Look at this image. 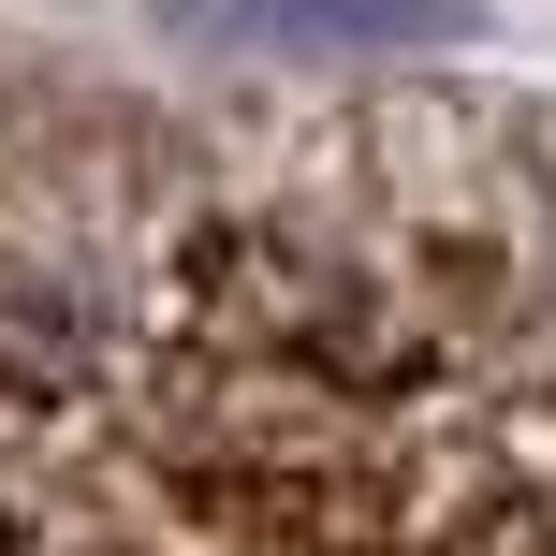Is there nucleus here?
<instances>
[{"mask_svg": "<svg viewBox=\"0 0 556 556\" xmlns=\"http://www.w3.org/2000/svg\"><path fill=\"white\" fill-rule=\"evenodd\" d=\"M176 45L205 59H440V45H483V0H147Z\"/></svg>", "mask_w": 556, "mask_h": 556, "instance_id": "f257e3e1", "label": "nucleus"}]
</instances>
